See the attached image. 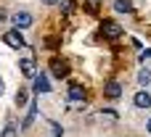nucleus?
I'll return each mask as SVG.
<instances>
[{"label":"nucleus","instance_id":"obj_1","mask_svg":"<svg viewBox=\"0 0 151 137\" xmlns=\"http://www.w3.org/2000/svg\"><path fill=\"white\" fill-rule=\"evenodd\" d=\"M101 37L117 40V37H122V26H119L114 18H104V21H101Z\"/></svg>","mask_w":151,"mask_h":137},{"label":"nucleus","instance_id":"obj_2","mask_svg":"<svg viewBox=\"0 0 151 137\" xmlns=\"http://www.w3.org/2000/svg\"><path fill=\"white\" fill-rule=\"evenodd\" d=\"M11 21H13V26L21 32V29H29L32 24H35V18H32V13L29 11H19V13H13L11 16Z\"/></svg>","mask_w":151,"mask_h":137},{"label":"nucleus","instance_id":"obj_3","mask_svg":"<svg viewBox=\"0 0 151 137\" xmlns=\"http://www.w3.org/2000/svg\"><path fill=\"white\" fill-rule=\"evenodd\" d=\"M50 74L58 77V79H66V77H69V63L61 61V58H53V61H50Z\"/></svg>","mask_w":151,"mask_h":137},{"label":"nucleus","instance_id":"obj_4","mask_svg":"<svg viewBox=\"0 0 151 137\" xmlns=\"http://www.w3.org/2000/svg\"><path fill=\"white\" fill-rule=\"evenodd\" d=\"M3 40H5V45H11V48H16V50H19V48H24V45H27V42H24V37H21V32H19V29H11V32H5V34H3Z\"/></svg>","mask_w":151,"mask_h":137},{"label":"nucleus","instance_id":"obj_5","mask_svg":"<svg viewBox=\"0 0 151 137\" xmlns=\"http://www.w3.org/2000/svg\"><path fill=\"white\" fill-rule=\"evenodd\" d=\"M133 103H135V108H151V95L146 90H141V92H135Z\"/></svg>","mask_w":151,"mask_h":137},{"label":"nucleus","instance_id":"obj_6","mask_svg":"<svg viewBox=\"0 0 151 137\" xmlns=\"http://www.w3.org/2000/svg\"><path fill=\"white\" fill-rule=\"evenodd\" d=\"M19 66H21V74H24V77H37V71H35V61H32V58H21Z\"/></svg>","mask_w":151,"mask_h":137},{"label":"nucleus","instance_id":"obj_7","mask_svg":"<svg viewBox=\"0 0 151 137\" xmlns=\"http://www.w3.org/2000/svg\"><path fill=\"white\" fill-rule=\"evenodd\" d=\"M104 92H106V98H109V100H117V98L122 95V84H119V82H109Z\"/></svg>","mask_w":151,"mask_h":137},{"label":"nucleus","instance_id":"obj_8","mask_svg":"<svg viewBox=\"0 0 151 137\" xmlns=\"http://www.w3.org/2000/svg\"><path fill=\"white\" fill-rule=\"evenodd\" d=\"M35 90L37 92H50V84H48V77L45 74H37L35 77Z\"/></svg>","mask_w":151,"mask_h":137},{"label":"nucleus","instance_id":"obj_9","mask_svg":"<svg viewBox=\"0 0 151 137\" xmlns=\"http://www.w3.org/2000/svg\"><path fill=\"white\" fill-rule=\"evenodd\" d=\"M82 98H85V90L80 84H72L69 87V100H82Z\"/></svg>","mask_w":151,"mask_h":137},{"label":"nucleus","instance_id":"obj_10","mask_svg":"<svg viewBox=\"0 0 151 137\" xmlns=\"http://www.w3.org/2000/svg\"><path fill=\"white\" fill-rule=\"evenodd\" d=\"M114 11H117V13H130V11H133V3H130V0H117V3H114Z\"/></svg>","mask_w":151,"mask_h":137},{"label":"nucleus","instance_id":"obj_11","mask_svg":"<svg viewBox=\"0 0 151 137\" xmlns=\"http://www.w3.org/2000/svg\"><path fill=\"white\" fill-rule=\"evenodd\" d=\"M27 98H29V95H27V87H19V92H16V106L21 108V106L27 103Z\"/></svg>","mask_w":151,"mask_h":137},{"label":"nucleus","instance_id":"obj_12","mask_svg":"<svg viewBox=\"0 0 151 137\" xmlns=\"http://www.w3.org/2000/svg\"><path fill=\"white\" fill-rule=\"evenodd\" d=\"M35 108H37V106L32 103V106H29V114H27V119H24V129H29V127H32V121H35Z\"/></svg>","mask_w":151,"mask_h":137},{"label":"nucleus","instance_id":"obj_13","mask_svg":"<svg viewBox=\"0 0 151 137\" xmlns=\"http://www.w3.org/2000/svg\"><path fill=\"white\" fill-rule=\"evenodd\" d=\"M138 82H141V84H149V82H151V69H141Z\"/></svg>","mask_w":151,"mask_h":137},{"label":"nucleus","instance_id":"obj_14","mask_svg":"<svg viewBox=\"0 0 151 137\" xmlns=\"http://www.w3.org/2000/svg\"><path fill=\"white\" fill-rule=\"evenodd\" d=\"M74 11V0H64V13H72Z\"/></svg>","mask_w":151,"mask_h":137},{"label":"nucleus","instance_id":"obj_15","mask_svg":"<svg viewBox=\"0 0 151 137\" xmlns=\"http://www.w3.org/2000/svg\"><path fill=\"white\" fill-rule=\"evenodd\" d=\"M0 137H16V129H13V127H5V129H3V135Z\"/></svg>","mask_w":151,"mask_h":137},{"label":"nucleus","instance_id":"obj_16","mask_svg":"<svg viewBox=\"0 0 151 137\" xmlns=\"http://www.w3.org/2000/svg\"><path fill=\"white\" fill-rule=\"evenodd\" d=\"M48 48L56 50V48H58V40H56V37H48Z\"/></svg>","mask_w":151,"mask_h":137},{"label":"nucleus","instance_id":"obj_17","mask_svg":"<svg viewBox=\"0 0 151 137\" xmlns=\"http://www.w3.org/2000/svg\"><path fill=\"white\" fill-rule=\"evenodd\" d=\"M50 129H53V135H56V137H61V127H58L56 121H50Z\"/></svg>","mask_w":151,"mask_h":137},{"label":"nucleus","instance_id":"obj_18","mask_svg":"<svg viewBox=\"0 0 151 137\" xmlns=\"http://www.w3.org/2000/svg\"><path fill=\"white\" fill-rule=\"evenodd\" d=\"M40 3H45V5H56V3H61V0H40Z\"/></svg>","mask_w":151,"mask_h":137},{"label":"nucleus","instance_id":"obj_19","mask_svg":"<svg viewBox=\"0 0 151 137\" xmlns=\"http://www.w3.org/2000/svg\"><path fill=\"white\" fill-rule=\"evenodd\" d=\"M5 18H8V13H5V11L0 8V21H5Z\"/></svg>","mask_w":151,"mask_h":137},{"label":"nucleus","instance_id":"obj_20","mask_svg":"<svg viewBox=\"0 0 151 137\" xmlns=\"http://www.w3.org/2000/svg\"><path fill=\"white\" fill-rule=\"evenodd\" d=\"M146 129H149V132H151V119H149V124H146Z\"/></svg>","mask_w":151,"mask_h":137},{"label":"nucleus","instance_id":"obj_21","mask_svg":"<svg viewBox=\"0 0 151 137\" xmlns=\"http://www.w3.org/2000/svg\"><path fill=\"white\" fill-rule=\"evenodd\" d=\"M0 95H3V82H0Z\"/></svg>","mask_w":151,"mask_h":137}]
</instances>
